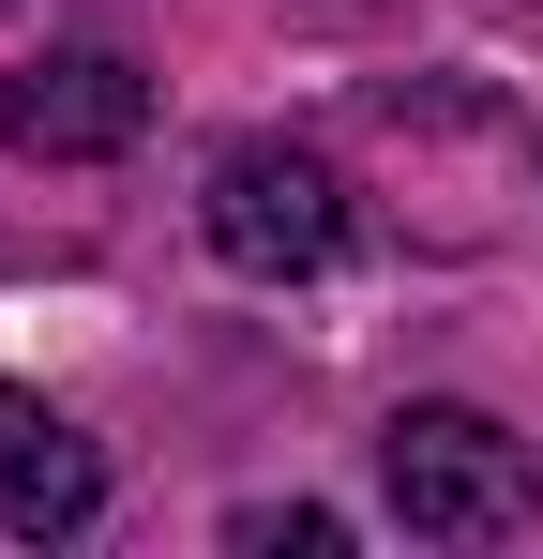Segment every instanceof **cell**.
<instances>
[{"label":"cell","instance_id":"obj_2","mask_svg":"<svg viewBox=\"0 0 543 559\" xmlns=\"http://www.w3.org/2000/svg\"><path fill=\"white\" fill-rule=\"evenodd\" d=\"M212 242L242 258V273H333L348 258V182H333V152H302V136H242V152H212Z\"/></svg>","mask_w":543,"mask_h":559},{"label":"cell","instance_id":"obj_1","mask_svg":"<svg viewBox=\"0 0 543 559\" xmlns=\"http://www.w3.org/2000/svg\"><path fill=\"white\" fill-rule=\"evenodd\" d=\"M377 484H393V514L423 530V545H514L529 530V439L514 424H483V408H393L377 424Z\"/></svg>","mask_w":543,"mask_h":559},{"label":"cell","instance_id":"obj_5","mask_svg":"<svg viewBox=\"0 0 543 559\" xmlns=\"http://www.w3.org/2000/svg\"><path fill=\"white\" fill-rule=\"evenodd\" d=\"M242 545H287V559H333V545H348V514H317V499H302V514H242Z\"/></svg>","mask_w":543,"mask_h":559},{"label":"cell","instance_id":"obj_4","mask_svg":"<svg viewBox=\"0 0 543 559\" xmlns=\"http://www.w3.org/2000/svg\"><path fill=\"white\" fill-rule=\"evenodd\" d=\"M90 514H106V454H90L46 393H0V530H15V545H61Z\"/></svg>","mask_w":543,"mask_h":559},{"label":"cell","instance_id":"obj_3","mask_svg":"<svg viewBox=\"0 0 543 559\" xmlns=\"http://www.w3.org/2000/svg\"><path fill=\"white\" fill-rule=\"evenodd\" d=\"M136 121H152V76H136L121 46H46V61H15V76H0V136H15V152H46V167L136 152Z\"/></svg>","mask_w":543,"mask_h":559}]
</instances>
